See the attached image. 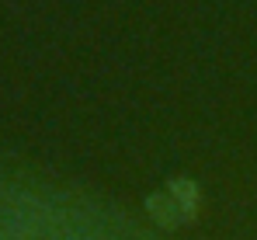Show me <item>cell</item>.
I'll list each match as a JSON object with an SVG mask.
<instances>
[{"instance_id":"cell-1","label":"cell","mask_w":257,"mask_h":240,"mask_svg":"<svg viewBox=\"0 0 257 240\" xmlns=\"http://www.w3.org/2000/svg\"><path fill=\"white\" fill-rule=\"evenodd\" d=\"M0 240H125L104 219L39 195H0Z\"/></svg>"}]
</instances>
